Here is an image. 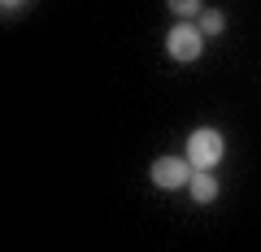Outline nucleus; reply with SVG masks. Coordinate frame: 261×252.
I'll return each mask as SVG.
<instances>
[{
  "instance_id": "nucleus-1",
  "label": "nucleus",
  "mask_w": 261,
  "mask_h": 252,
  "mask_svg": "<svg viewBox=\"0 0 261 252\" xmlns=\"http://www.w3.org/2000/svg\"><path fill=\"white\" fill-rule=\"evenodd\" d=\"M222 157H226V139H222V131H214V126H200V131H192V139H187V161H192V170H214Z\"/></svg>"
},
{
  "instance_id": "nucleus-2",
  "label": "nucleus",
  "mask_w": 261,
  "mask_h": 252,
  "mask_svg": "<svg viewBox=\"0 0 261 252\" xmlns=\"http://www.w3.org/2000/svg\"><path fill=\"white\" fill-rule=\"evenodd\" d=\"M200 44H205V35H200V26H192V22H174L166 35V52L174 57V61H196L200 57Z\"/></svg>"
},
{
  "instance_id": "nucleus-3",
  "label": "nucleus",
  "mask_w": 261,
  "mask_h": 252,
  "mask_svg": "<svg viewBox=\"0 0 261 252\" xmlns=\"http://www.w3.org/2000/svg\"><path fill=\"white\" fill-rule=\"evenodd\" d=\"M192 161H183V157H157L152 161V183L157 187H166V191H174V187H187L192 183Z\"/></svg>"
},
{
  "instance_id": "nucleus-4",
  "label": "nucleus",
  "mask_w": 261,
  "mask_h": 252,
  "mask_svg": "<svg viewBox=\"0 0 261 252\" xmlns=\"http://www.w3.org/2000/svg\"><path fill=\"white\" fill-rule=\"evenodd\" d=\"M187 191H192L196 205H209V200H218V178H214V170H196L192 183H187Z\"/></svg>"
},
{
  "instance_id": "nucleus-5",
  "label": "nucleus",
  "mask_w": 261,
  "mask_h": 252,
  "mask_svg": "<svg viewBox=\"0 0 261 252\" xmlns=\"http://www.w3.org/2000/svg\"><path fill=\"white\" fill-rule=\"evenodd\" d=\"M222 26H226L222 9H205L200 13V35H222Z\"/></svg>"
},
{
  "instance_id": "nucleus-6",
  "label": "nucleus",
  "mask_w": 261,
  "mask_h": 252,
  "mask_svg": "<svg viewBox=\"0 0 261 252\" xmlns=\"http://www.w3.org/2000/svg\"><path fill=\"white\" fill-rule=\"evenodd\" d=\"M170 5V13H174V18H196V13H200V0H166Z\"/></svg>"
},
{
  "instance_id": "nucleus-7",
  "label": "nucleus",
  "mask_w": 261,
  "mask_h": 252,
  "mask_svg": "<svg viewBox=\"0 0 261 252\" xmlns=\"http://www.w3.org/2000/svg\"><path fill=\"white\" fill-rule=\"evenodd\" d=\"M0 5H5V13H9V9H18V5H22V0H0Z\"/></svg>"
}]
</instances>
